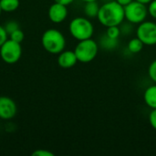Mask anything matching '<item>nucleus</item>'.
Here are the masks:
<instances>
[{
	"label": "nucleus",
	"mask_w": 156,
	"mask_h": 156,
	"mask_svg": "<svg viewBox=\"0 0 156 156\" xmlns=\"http://www.w3.org/2000/svg\"><path fill=\"white\" fill-rule=\"evenodd\" d=\"M97 18L100 24L105 27L120 26L125 19L124 6L115 0L107 1L100 6Z\"/></svg>",
	"instance_id": "f257e3e1"
},
{
	"label": "nucleus",
	"mask_w": 156,
	"mask_h": 156,
	"mask_svg": "<svg viewBox=\"0 0 156 156\" xmlns=\"http://www.w3.org/2000/svg\"><path fill=\"white\" fill-rule=\"evenodd\" d=\"M41 44L44 49L54 55H58L65 49L66 38L62 32L56 28L47 29L41 37Z\"/></svg>",
	"instance_id": "f03ea898"
},
{
	"label": "nucleus",
	"mask_w": 156,
	"mask_h": 156,
	"mask_svg": "<svg viewBox=\"0 0 156 156\" xmlns=\"http://www.w3.org/2000/svg\"><path fill=\"white\" fill-rule=\"evenodd\" d=\"M69 31L73 38L80 41L92 37L94 34V26L90 18L77 16L69 22Z\"/></svg>",
	"instance_id": "7ed1b4c3"
},
{
	"label": "nucleus",
	"mask_w": 156,
	"mask_h": 156,
	"mask_svg": "<svg viewBox=\"0 0 156 156\" xmlns=\"http://www.w3.org/2000/svg\"><path fill=\"white\" fill-rule=\"evenodd\" d=\"M99 48L98 42L91 37L79 41L74 48V52L78 61L86 64L91 62L97 57Z\"/></svg>",
	"instance_id": "20e7f679"
},
{
	"label": "nucleus",
	"mask_w": 156,
	"mask_h": 156,
	"mask_svg": "<svg viewBox=\"0 0 156 156\" xmlns=\"http://www.w3.org/2000/svg\"><path fill=\"white\" fill-rule=\"evenodd\" d=\"M124 15L125 19L128 22L133 25H139L146 20V17L149 15L147 5L133 0L129 5L124 6Z\"/></svg>",
	"instance_id": "39448f33"
},
{
	"label": "nucleus",
	"mask_w": 156,
	"mask_h": 156,
	"mask_svg": "<svg viewBox=\"0 0 156 156\" xmlns=\"http://www.w3.org/2000/svg\"><path fill=\"white\" fill-rule=\"evenodd\" d=\"M22 56L21 44L7 38L0 47V58L6 64L16 63Z\"/></svg>",
	"instance_id": "423d86ee"
},
{
	"label": "nucleus",
	"mask_w": 156,
	"mask_h": 156,
	"mask_svg": "<svg viewBox=\"0 0 156 156\" xmlns=\"http://www.w3.org/2000/svg\"><path fill=\"white\" fill-rule=\"evenodd\" d=\"M136 37L146 46L156 45V22L144 20L136 28Z\"/></svg>",
	"instance_id": "0eeeda50"
},
{
	"label": "nucleus",
	"mask_w": 156,
	"mask_h": 156,
	"mask_svg": "<svg viewBox=\"0 0 156 156\" xmlns=\"http://www.w3.org/2000/svg\"><path fill=\"white\" fill-rule=\"evenodd\" d=\"M17 112V107L14 100L7 96L0 97V119L11 120Z\"/></svg>",
	"instance_id": "6e6552de"
},
{
	"label": "nucleus",
	"mask_w": 156,
	"mask_h": 156,
	"mask_svg": "<svg viewBox=\"0 0 156 156\" xmlns=\"http://www.w3.org/2000/svg\"><path fill=\"white\" fill-rule=\"evenodd\" d=\"M68 5L54 2V4H52L48 11V16L49 20L54 23V24H60L62 22H64L66 20V18L68 17Z\"/></svg>",
	"instance_id": "1a4fd4ad"
},
{
	"label": "nucleus",
	"mask_w": 156,
	"mask_h": 156,
	"mask_svg": "<svg viewBox=\"0 0 156 156\" xmlns=\"http://www.w3.org/2000/svg\"><path fill=\"white\" fill-rule=\"evenodd\" d=\"M78 58L74 50H63L58 56V64L62 69H70L77 64Z\"/></svg>",
	"instance_id": "9d476101"
},
{
	"label": "nucleus",
	"mask_w": 156,
	"mask_h": 156,
	"mask_svg": "<svg viewBox=\"0 0 156 156\" xmlns=\"http://www.w3.org/2000/svg\"><path fill=\"white\" fill-rule=\"evenodd\" d=\"M144 101L150 109H156V83L147 87L144 93Z\"/></svg>",
	"instance_id": "9b49d317"
},
{
	"label": "nucleus",
	"mask_w": 156,
	"mask_h": 156,
	"mask_svg": "<svg viewBox=\"0 0 156 156\" xmlns=\"http://www.w3.org/2000/svg\"><path fill=\"white\" fill-rule=\"evenodd\" d=\"M119 38H112L108 37L106 34L102 35L100 37V40L98 42L99 47L105 50H114L119 46Z\"/></svg>",
	"instance_id": "f8f14e48"
},
{
	"label": "nucleus",
	"mask_w": 156,
	"mask_h": 156,
	"mask_svg": "<svg viewBox=\"0 0 156 156\" xmlns=\"http://www.w3.org/2000/svg\"><path fill=\"white\" fill-rule=\"evenodd\" d=\"M100 5L98 1H90V2H86L83 7V12L86 17L90 19H94L97 18L99 10H100Z\"/></svg>",
	"instance_id": "ddd939ff"
},
{
	"label": "nucleus",
	"mask_w": 156,
	"mask_h": 156,
	"mask_svg": "<svg viewBox=\"0 0 156 156\" xmlns=\"http://www.w3.org/2000/svg\"><path fill=\"white\" fill-rule=\"evenodd\" d=\"M144 46V44L137 37H135L129 40V42L127 44V49L132 54H138L143 50Z\"/></svg>",
	"instance_id": "4468645a"
},
{
	"label": "nucleus",
	"mask_w": 156,
	"mask_h": 156,
	"mask_svg": "<svg viewBox=\"0 0 156 156\" xmlns=\"http://www.w3.org/2000/svg\"><path fill=\"white\" fill-rule=\"evenodd\" d=\"M0 5H1L3 12L12 13L19 7L20 1L19 0H0Z\"/></svg>",
	"instance_id": "2eb2a0df"
},
{
	"label": "nucleus",
	"mask_w": 156,
	"mask_h": 156,
	"mask_svg": "<svg viewBox=\"0 0 156 156\" xmlns=\"http://www.w3.org/2000/svg\"><path fill=\"white\" fill-rule=\"evenodd\" d=\"M105 34L112 37V38H119L121 34V29L120 26H112V27H106V32Z\"/></svg>",
	"instance_id": "dca6fc26"
},
{
	"label": "nucleus",
	"mask_w": 156,
	"mask_h": 156,
	"mask_svg": "<svg viewBox=\"0 0 156 156\" xmlns=\"http://www.w3.org/2000/svg\"><path fill=\"white\" fill-rule=\"evenodd\" d=\"M8 36H9L10 39H12V40H14V41H16L17 43H20V44L23 42L24 38H25V34H24V32L22 31L21 28H18V29L15 30L14 32H12Z\"/></svg>",
	"instance_id": "f3484780"
},
{
	"label": "nucleus",
	"mask_w": 156,
	"mask_h": 156,
	"mask_svg": "<svg viewBox=\"0 0 156 156\" xmlns=\"http://www.w3.org/2000/svg\"><path fill=\"white\" fill-rule=\"evenodd\" d=\"M133 24L130 23V22H126V23H122L120 25V29H121V34L122 35H124V36H128L130 34L133 33Z\"/></svg>",
	"instance_id": "a211bd4d"
},
{
	"label": "nucleus",
	"mask_w": 156,
	"mask_h": 156,
	"mask_svg": "<svg viewBox=\"0 0 156 156\" xmlns=\"http://www.w3.org/2000/svg\"><path fill=\"white\" fill-rule=\"evenodd\" d=\"M4 28H5V30L6 31L7 35H9V34H11L12 32H14L15 30H16V29H18V28H20V27H19V24H18L16 21H15V20H10V21L6 22V23L5 24Z\"/></svg>",
	"instance_id": "6ab92c4d"
},
{
	"label": "nucleus",
	"mask_w": 156,
	"mask_h": 156,
	"mask_svg": "<svg viewBox=\"0 0 156 156\" xmlns=\"http://www.w3.org/2000/svg\"><path fill=\"white\" fill-rule=\"evenodd\" d=\"M148 76L149 78L156 83V59L153 60L151 62V64L149 65L148 68Z\"/></svg>",
	"instance_id": "aec40b11"
},
{
	"label": "nucleus",
	"mask_w": 156,
	"mask_h": 156,
	"mask_svg": "<svg viewBox=\"0 0 156 156\" xmlns=\"http://www.w3.org/2000/svg\"><path fill=\"white\" fill-rule=\"evenodd\" d=\"M147 8H148V14L149 16L156 20V0H152L148 5H147Z\"/></svg>",
	"instance_id": "412c9836"
},
{
	"label": "nucleus",
	"mask_w": 156,
	"mask_h": 156,
	"mask_svg": "<svg viewBox=\"0 0 156 156\" xmlns=\"http://www.w3.org/2000/svg\"><path fill=\"white\" fill-rule=\"evenodd\" d=\"M149 123L152 128L156 131V109H153L149 113Z\"/></svg>",
	"instance_id": "4be33fe9"
},
{
	"label": "nucleus",
	"mask_w": 156,
	"mask_h": 156,
	"mask_svg": "<svg viewBox=\"0 0 156 156\" xmlns=\"http://www.w3.org/2000/svg\"><path fill=\"white\" fill-rule=\"evenodd\" d=\"M32 156H54V154L48 150L43 149H37L35 152L32 153Z\"/></svg>",
	"instance_id": "5701e85b"
},
{
	"label": "nucleus",
	"mask_w": 156,
	"mask_h": 156,
	"mask_svg": "<svg viewBox=\"0 0 156 156\" xmlns=\"http://www.w3.org/2000/svg\"><path fill=\"white\" fill-rule=\"evenodd\" d=\"M7 33L4 28V26H0V47L3 45V43L7 39Z\"/></svg>",
	"instance_id": "b1692460"
},
{
	"label": "nucleus",
	"mask_w": 156,
	"mask_h": 156,
	"mask_svg": "<svg viewBox=\"0 0 156 156\" xmlns=\"http://www.w3.org/2000/svg\"><path fill=\"white\" fill-rule=\"evenodd\" d=\"M54 2H57V3L65 5H69L70 4H72L74 2V0H54Z\"/></svg>",
	"instance_id": "393cba45"
},
{
	"label": "nucleus",
	"mask_w": 156,
	"mask_h": 156,
	"mask_svg": "<svg viewBox=\"0 0 156 156\" xmlns=\"http://www.w3.org/2000/svg\"><path fill=\"white\" fill-rule=\"evenodd\" d=\"M115 1H117L120 5H122V6H125V5H129L131 2H133V0H115Z\"/></svg>",
	"instance_id": "a878e982"
},
{
	"label": "nucleus",
	"mask_w": 156,
	"mask_h": 156,
	"mask_svg": "<svg viewBox=\"0 0 156 156\" xmlns=\"http://www.w3.org/2000/svg\"><path fill=\"white\" fill-rule=\"evenodd\" d=\"M135 1H138V2L143 3V4H144V5H148L152 0H135Z\"/></svg>",
	"instance_id": "bb28decb"
},
{
	"label": "nucleus",
	"mask_w": 156,
	"mask_h": 156,
	"mask_svg": "<svg viewBox=\"0 0 156 156\" xmlns=\"http://www.w3.org/2000/svg\"><path fill=\"white\" fill-rule=\"evenodd\" d=\"M80 1H82V2H84V3H86V2H90V1H98V0H80Z\"/></svg>",
	"instance_id": "cd10ccee"
},
{
	"label": "nucleus",
	"mask_w": 156,
	"mask_h": 156,
	"mask_svg": "<svg viewBox=\"0 0 156 156\" xmlns=\"http://www.w3.org/2000/svg\"><path fill=\"white\" fill-rule=\"evenodd\" d=\"M3 11H2V8H1V5H0V15H1V13H2Z\"/></svg>",
	"instance_id": "c85d7f7f"
}]
</instances>
